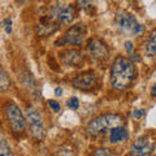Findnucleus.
<instances>
[{
	"label": "nucleus",
	"mask_w": 156,
	"mask_h": 156,
	"mask_svg": "<svg viewBox=\"0 0 156 156\" xmlns=\"http://www.w3.org/2000/svg\"><path fill=\"white\" fill-rule=\"evenodd\" d=\"M136 78V68L129 57L117 56L111 65L109 82L117 91H124L134 83Z\"/></svg>",
	"instance_id": "f257e3e1"
},
{
	"label": "nucleus",
	"mask_w": 156,
	"mask_h": 156,
	"mask_svg": "<svg viewBox=\"0 0 156 156\" xmlns=\"http://www.w3.org/2000/svg\"><path fill=\"white\" fill-rule=\"evenodd\" d=\"M124 119L121 115L117 113H105L92 119L86 126V131L90 135H98L108 129H113L116 126H121Z\"/></svg>",
	"instance_id": "f03ea898"
},
{
	"label": "nucleus",
	"mask_w": 156,
	"mask_h": 156,
	"mask_svg": "<svg viewBox=\"0 0 156 156\" xmlns=\"http://www.w3.org/2000/svg\"><path fill=\"white\" fill-rule=\"evenodd\" d=\"M4 112H5V117L8 121L9 128L12 129L13 133L16 134H23L26 130V117L23 116L22 111L20 107L13 103V101H8L4 107Z\"/></svg>",
	"instance_id": "7ed1b4c3"
},
{
	"label": "nucleus",
	"mask_w": 156,
	"mask_h": 156,
	"mask_svg": "<svg viewBox=\"0 0 156 156\" xmlns=\"http://www.w3.org/2000/svg\"><path fill=\"white\" fill-rule=\"evenodd\" d=\"M87 35V27L85 23H76L72 27H69L65 31V34L60 39L55 42L56 46H73V47H81L83 46L85 39Z\"/></svg>",
	"instance_id": "20e7f679"
},
{
	"label": "nucleus",
	"mask_w": 156,
	"mask_h": 156,
	"mask_svg": "<svg viewBox=\"0 0 156 156\" xmlns=\"http://www.w3.org/2000/svg\"><path fill=\"white\" fill-rule=\"evenodd\" d=\"M77 16V11L72 4H65V3H56L55 5L51 8L50 16L48 18L53 22L64 23V25H70L74 21Z\"/></svg>",
	"instance_id": "39448f33"
},
{
	"label": "nucleus",
	"mask_w": 156,
	"mask_h": 156,
	"mask_svg": "<svg viewBox=\"0 0 156 156\" xmlns=\"http://www.w3.org/2000/svg\"><path fill=\"white\" fill-rule=\"evenodd\" d=\"M26 124L33 138L35 140H42L46 134L44 121H43L42 115L34 107L26 108Z\"/></svg>",
	"instance_id": "423d86ee"
},
{
	"label": "nucleus",
	"mask_w": 156,
	"mask_h": 156,
	"mask_svg": "<svg viewBox=\"0 0 156 156\" xmlns=\"http://www.w3.org/2000/svg\"><path fill=\"white\" fill-rule=\"evenodd\" d=\"M116 22L119 27L126 34L130 35H140L144 31V27L136 21V18L130 13L122 12L120 14H117L116 17Z\"/></svg>",
	"instance_id": "0eeeda50"
},
{
	"label": "nucleus",
	"mask_w": 156,
	"mask_h": 156,
	"mask_svg": "<svg viewBox=\"0 0 156 156\" xmlns=\"http://www.w3.org/2000/svg\"><path fill=\"white\" fill-rule=\"evenodd\" d=\"M155 150V140L151 135L138 136L130 146V156H150Z\"/></svg>",
	"instance_id": "6e6552de"
},
{
	"label": "nucleus",
	"mask_w": 156,
	"mask_h": 156,
	"mask_svg": "<svg viewBox=\"0 0 156 156\" xmlns=\"http://www.w3.org/2000/svg\"><path fill=\"white\" fill-rule=\"evenodd\" d=\"M86 50L89 52L90 57H92L95 61H107L109 57V48L107 43L98 37L91 38L87 42Z\"/></svg>",
	"instance_id": "1a4fd4ad"
},
{
	"label": "nucleus",
	"mask_w": 156,
	"mask_h": 156,
	"mask_svg": "<svg viewBox=\"0 0 156 156\" xmlns=\"http://www.w3.org/2000/svg\"><path fill=\"white\" fill-rule=\"evenodd\" d=\"M98 82H99V77L96 73L94 70H87L73 78L72 85L81 91H90L94 87H96Z\"/></svg>",
	"instance_id": "9d476101"
},
{
	"label": "nucleus",
	"mask_w": 156,
	"mask_h": 156,
	"mask_svg": "<svg viewBox=\"0 0 156 156\" xmlns=\"http://www.w3.org/2000/svg\"><path fill=\"white\" fill-rule=\"evenodd\" d=\"M60 60L64 65L70 68H80L83 65L85 58L80 50L72 48V50H65L60 52Z\"/></svg>",
	"instance_id": "9b49d317"
},
{
	"label": "nucleus",
	"mask_w": 156,
	"mask_h": 156,
	"mask_svg": "<svg viewBox=\"0 0 156 156\" xmlns=\"http://www.w3.org/2000/svg\"><path fill=\"white\" fill-rule=\"evenodd\" d=\"M57 29H58V23L51 21L50 18H47L38 23V26L35 27V31L39 37H48L55 33Z\"/></svg>",
	"instance_id": "f8f14e48"
},
{
	"label": "nucleus",
	"mask_w": 156,
	"mask_h": 156,
	"mask_svg": "<svg viewBox=\"0 0 156 156\" xmlns=\"http://www.w3.org/2000/svg\"><path fill=\"white\" fill-rule=\"evenodd\" d=\"M128 138H129V131L126 128H124V126H116V128L111 130V134H109L111 143H115V144L121 143Z\"/></svg>",
	"instance_id": "ddd939ff"
},
{
	"label": "nucleus",
	"mask_w": 156,
	"mask_h": 156,
	"mask_svg": "<svg viewBox=\"0 0 156 156\" xmlns=\"http://www.w3.org/2000/svg\"><path fill=\"white\" fill-rule=\"evenodd\" d=\"M144 53H146V56L150 58H156V30L152 31V34H151L148 38V41L146 42Z\"/></svg>",
	"instance_id": "4468645a"
},
{
	"label": "nucleus",
	"mask_w": 156,
	"mask_h": 156,
	"mask_svg": "<svg viewBox=\"0 0 156 156\" xmlns=\"http://www.w3.org/2000/svg\"><path fill=\"white\" fill-rule=\"evenodd\" d=\"M12 86V81L9 78L8 73L5 72V69L0 65V94H4V92L9 91Z\"/></svg>",
	"instance_id": "2eb2a0df"
},
{
	"label": "nucleus",
	"mask_w": 156,
	"mask_h": 156,
	"mask_svg": "<svg viewBox=\"0 0 156 156\" xmlns=\"http://www.w3.org/2000/svg\"><path fill=\"white\" fill-rule=\"evenodd\" d=\"M0 156H13L12 147L9 146L8 140L0 135Z\"/></svg>",
	"instance_id": "dca6fc26"
},
{
	"label": "nucleus",
	"mask_w": 156,
	"mask_h": 156,
	"mask_svg": "<svg viewBox=\"0 0 156 156\" xmlns=\"http://www.w3.org/2000/svg\"><path fill=\"white\" fill-rule=\"evenodd\" d=\"M77 5L87 13L95 11V0H77Z\"/></svg>",
	"instance_id": "f3484780"
},
{
	"label": "nucleus",
	"mask_w": 156,
	"mask_h": 156,
	"mask_svg": "<svg viewBox=\"0 0 156 156\" xmlns=\"http://www.w3.org/2000/svg\"><path fill=\"white\" fill-rule=\"evenodd\" d=\"M66 105L69 107L70 109L76 111V109H78V108H80V100H78L76 96H73V98H70V99L66 101Z\"/></svg>",
	"instance_id": "a211bd4d"
},
{
	"label": "nucleus",
	"mask_w": 156,
	"mask_h": 156,
	"mask_svg": "<svg viewBox=\"0 0 156 156\" xmlns=\"http://www.w3.org/2000/svg\"><path fill=\"white\" fill-rule=\"evenodd\" d=\"M2 27L5 29V33L7 34H11L12 33V21L9 18H5L4 21L2 22Z\"/></svg>",
	"instance_id": "6ab92c4d"
},
{
	"label": "nucleus",
	"mask_w": 156,
	"mask_h": 156,
	"mask_svg": "<svg viewBox=\"0 0 156 156\" xmlns=\"http://www.w3.org/2000/svg\"><path fill=\"white\" fill-rule=\"evenodd\" d=\"M48 105H50L55 112H60V109H61L60 104H58L56 100H48Z\"/></svg>",
	"instance_id": "aec40b11"
},
{
	"label": "nucleus",
	"mask_w": 156,
	"mask_h": 156,
	"mask_svg": "<svg viewBox=\"0 0 156 156\" xmlns=\"http://www.w3.org/2000/svg\"><path fill=\"white\" fill-rule=\"evenodd\" d=\"M143 116H144V109H134V112H133L134 120H139V119H142Z\"/></svg>",
	"instance_id": "412c9836"
},
{
	"label": "nucleus",
	"mask_w": 156,
	"mask_h": 156,
	"mask_svg": "<svg viewBox=\"0 0 156 156\" xmlns=\"http://www.w3.org/2000/svg\"><path fill=\"white\" fill-rule=\"evenodd\" d=\"M125 47H126V51H128L129 53L133 52V43H131L130 41H128V42L125 43Z\"/></svg>",
	"instance_id": "4be33fe9"
},
{
	"label": "nucleus",
	"mask_w": 156,
	"mask_h": 156,
	"mask_svg": "<svg viewBox=\"0 0 156 156\" xmlns=\"http://www.w3.org/2000/svg\"><path fill=\"white\" fill-rule=\"evenodd\" d=\"M55 94H56V96H61L62 95V89H61V87H56Z\"/></svg>",
	"instance_id": "5701e85b"
},
{
	"label": "nucleus",
	"mask_w": 156,
	"mask_h": 156,
	"mask_svg": "<svg viewBox=\"0 0 156 156\" xmlns=\"http://www.w3.org/2000/svg\"><path fill=\"white\" fill-rule=\"evenodd\" d=\"M151 95L152 96H156V83L154 85V87H152V91H151Z\"/></svg>",
	"instance_id": "b1692460"
},
{
	"label": "nucleus",
	"mask_w": 156,
	"mask_h": 156,
	"mask_svg": "<svg viewBox=\"0 0 156 156\" xmlns=\"http://www.w3.org/2000/svg\"><path fill=\"white\" fill-rule=\"evenodd\" d=\"M16 2H17L18 4H22V3H25V2H27V0H16Z\"/></svg>",
	"instance_id": "393cba45"
}]
</instances>
